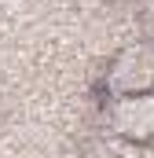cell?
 <instances>
[{
    "mask_svg": "<svg viewBox=\"0 0 154 158\" xmlns=\"http://www.w3.org/2000/svg\"><path fill=\"white\" fill-rule=\"evenodd\" d=\"M114 121L128 136H151L154 132V99H125L114 110Z\"/></svg>",
    "mask_w": 154,
    "mask_h": 158,
    "instance_id": "2",
    "label": "cell"
},
{
    "mask_svg": "<svg viewBox=\"0 0 154 158\" xmlns=\"http://www.w3.org/2000/svg\"><path fill=\"white\" fill-rule=\"evenodd\" d=\"M151 81H154V55L147 48H132V52L121 55L110 85H114L117 92H136V88H143Z\"/></svg>",
    "mask_w": 154,
    "mask_h": 158,
    "instance_id": "1",
    "label": "cell"
}]
</instances>
